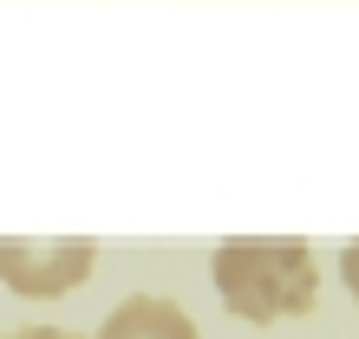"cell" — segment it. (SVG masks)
I'll use <instances>...</instances> for the list:
<instances>
[{"label": "cell", "mask_w": 359, "mask_h": 339, "mask_svg": "<svg viewBox=\"0 0 359 339\" xmlns=\"http://www.w3.org/2000/svg\"><path fill=\"white\" fill-rule=\"evenodd\" d=\"M216 293L222 307L248 326H274V320H301V313L320 307V268H313V248L294 235H236L216 248Z\"/></svg>", "instance_id": "6da1fadb"}, {"label": "cell", "mask_w": 359, "mask_h": 339, "mask_svg": "<svg viewBox=\"0 0 359 339\" xmlns=\"http://www.w3.org/2000/svg\"><path fill=\"white\" fill-rule=\"evenodd\" d=\"M340 281L353 287V300H359V242H353V248L340 254Z\"/></svg>", "instance_id": "277c9868"}, {"label": "cell", "mask_w": 359, "mask_h": 339, "mask_svg": "<svg viewBox=\"0 0 359 339\" xmlns=\"http://www.w3.org/2000/svg\"><path fill=\"white\" fill-rule=\"evenodd\" d=\"M98 339H196V320L170 300V293H131L104 313Z\"/></svg>", "instance_id": "3957f363"}, {"label": "cell", "mask_w": 359, "mask_h": 339, "mask_svg": "<svg viewBox=\"0 0 359 339\" xmlns=\"http://www.w3.org/2000/svg\"><path fill=\"white\" fill-rule=\"evenodd\" d=\"M98 268V242L66 235V242H0V281L27 300H59V293L86 287Z\"/></svg>", "instance_id": "7a4b0ae2"}, {"label": "cell", "mask_w": 359, "mask_h": 339, "mask_svg": "<svg viewBox=\"0 0 359 339\" xmlns=\"http://www.w3.org/2000/svg\"><path fill=\"white\" fill-rule=\"evenodd\" d=\"M7 339H79V333H66V326H20V333H7Z\"/></svg>", "instance_id": "5b68a950"}]
</instances>
